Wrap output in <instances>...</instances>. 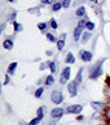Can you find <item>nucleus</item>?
Instances as JSON below:
<instances>
[{"label":"nucleus","instance_id":"obj_1","mask_svg":"<svg viewBox=\"0 0 110 125\" xmlns=\"http://www.w3.org/2000/svg\"><path fill=\"white\" fill-rule=\"evenodd\" d=\"M106 61V59H100L99 61L96 62V64H93L91 68H89V74H88V77H89V80H97L100 76H102V73H104V70H102V64Z\"/></svg>","mask_w":110,"mask_h":125},{"label":"nucleus","instance_id":"obj_2","mask_svg":"<svg viewBox=\"0 0 110 125\" xmlns=\"http://www.w3.org/2000/svg\"><path fill=\"white\" fill-rule=\"evenodd\" d=\"M51 100L54 104H61L64 102V94H62V91H60V90H52V93H51Z\"/></svg>","mask_w":110,"mask_h":125},{"label":"nucleus","instance_id":"obj_3","mask_svg":"<svg viewBox=\"0 0 110 125\" xmlns=\"http://www.w3.org/2000/svg\"><path fill=\"white\" fill-rule=\"evenodd\" d=\"M70 77H71V69H70V66H65L61 72V76H60V83L61 85L68 83Z\"/></svg>","mask_w":110,"mask_h":125},{"label":"nucleus","instance_id":"obj_4","mask_svg":"<svg viewBox=\"0 0 110 125\" xmlns=\"http://www.w3.org/2000/svg\"><path fill=\"white\" fill-rule=\"evenodd\" d=\"M66 109L61 108V107H54L51 109V119H54V120H60L62 119V116L65 115Z\"/></svg>","mask_w":110,"mask_h":125},{"label":"nucleus","instance_id":"obj_5","mask_svg":"<svg viewBox=\"0 0 110 125\" xmlns=\"http://www.w3.org/2000/svg\"><path fill=\"white\" fill-rule=\"evenodd\" d=\"M66 113L69 115H80V112L83 111V105L82 104H71L69 107H66Z\"/></svg>","mask_w":110,"mask_h":125},{"label":"nucleus","instance_id":"obj_6","mask_svg":"<svg viewBox=\"0 0 110 125\" xmlns=\"http://www.w3.org/2000/svg\"><path fill=\"white\" fill-rule=\"evenodd\" d=\"M78 89H79V83H78L75 80L68 83V91H69L71 98H75L78 95Z\"/></svg>","mask_w":110,"mask_h":125},{"label":"nucleus","instance_id":"obj_7","mask_svg":"<svg viewBox=\"0 0 110 125\" xmlns=\"http://www.w3.org/2000/svg\"><path fill=\"white\" fill-rule=\"evenodd\" d=\"M79 56L82 59V61L89 62L93 59V53L91 52V51H87V50H80L79 51Z\"/></svg>","mask_w":110,"mask_h":125},{"label":"nucleus","instance_id":"obj_8","mask_svg":"<svg viewBox=\"0 0 110 125\" xmlns=\"http://www.w3.org/2000/svg\"><path fill=\"white\" fill-rule=\"evenodd\" d=\"M91 107L95 109V111L100 112V111H104L105 109V103L104 102H99V100H92L91 102Z\"/></svg>","mask_w":110,"mask_h":125},{"label":"nucleus","instance_id":"obj_9","mask_svg":"<svg viewBox=\"0 0 110 125\" xmlns=\"http://www.w3.org/2000/svg\"><path fill=\"white\" fill-rule=\"evenodd\" d=\"M83 27L82 26H76L75 29H74V41L75 42H78L79 39L82 38V35H83Z\"/></svg>","mask_w":110,"mask_h":125},{"label":"nucleus","instance_id":"obj_10","mask_svg":"<svg viewBox=\"0 0 110 125\" xmlns=\"http://www.w3.org/2000/svg\"><path fill=\"white\" fill-rule=\"evenodd\" d=\"M17 66H18V64L17 62H10L9 65H8V69H7V73L8 74H10V76H13L14 74V72H16V69H17Z\"/></svg>","mask_w":110,"mask_h":125},{"label":"nucleus","instance_id":"obj_11","mask_svg":"<svg viewBox=\"0 0 110 125\" xmlns=\"http://www.w3.org/2000/svg\"><path fill=\"white\" fill-rule=\"evenodd\" d=\"M3 47H4L5 50H8V51H10V50H13L14 43H13V41H12V39H5V41L3 42Z\"/></svg>","mask_w":110,"mask_h":125},{"label":"nucleus","instance_id":"obj_12","mask_svg":"<svg viewBox=\"0 0 110 125\" xmlns=\"http://www.w3.org/2000/svg\"><path fill=\"white\" fill-rule=\"evenodd\" d=\"M65 62L69 64V65L75 62V56H74L73 52H68V55H66V57H65Z\"/></svg>","mask_w":110,"mask_h":125},{"label":"nucleus","instance_id":"obj_13","mask_svg":"<svg viewBox=\"0 0 110 125\" xmlns=\"http://www.w3.org/2000/svg\"><path fill=\"white\" fill-rule=\"evenodd\" d=\"M44 82H45V86H52V85L54 83V76H53L52 73H51V74H48V76L45 77Z\"/></svg>","mask_w":110,"mask_h":125},{"label":"nucleus","instance_id":"obj_14","mask_svg":"<svg viewBox=\"0 0 110 125\" xmlns=\"http://www.w3.org/2000/svg\"><path fill=\"white\" fill-rule=\"evenodd\" d=\"M75 81L79 85L83 83V68H79V70H78V73H76V77H75Z\"/></svg>","mask_w":110,"mask_h":125},{"label":"nucleus","instance_id":"obj_15","mask_svg":"<svg viewBox=\"0 0 110 125\" xmlns=\"http://www.w3.org/2000/svg\"><path fill=\"white\" fill-rule=\"evenodd\" d=\"M92 37V34H91V31H84L83 35H82V43H87L89 41V38Z\"/></svg>","mask_w":110,"mask_h":125},{"label":"nucleus","instance_id":"obj_16","mask_svg":"<svg viewBox=\"0 0 110 125\" xmlns=\"http://www.w3.org/2000/svg\"><path fill=\"white\" fill-rule=\"evenodd\" d=\"M47 62H48V66H49V70H51V73H52V74H54V73H56V70H57L56 61H51V60H48Z\"/></svg>","mask_w":110,"mask_h":125},{"label":"nucleus","instance_id":"obj_17","mask_svg":"<svg viewBox=\"0 0 110 125\" xmlns=\"http://www.w3.org/2000/svg\"><path fill=\"white\" fill-rule=\"evenodd\" d=\"M61 8H64V5H62L61 1H54V3L52 4V10H53V12H58Z\"/></svg>","mask_w":110,"mask_h":125},{"label":"nucleus","instance_id":"obj_18","mask_svg":"<svg viewBox=\"0 0 110 125\" xmlns=\"http://www.w3.org/2000/svg\"><path fill=\"white\" fill-rule=\"evenodd\" d=\"M64 48H65V39H58L57 41V50L60 51V52H62L64 51Z\"/></svg>","mask_w":110,"mask_h":125},{"label":"nucleus","instance_id":"obj_19","mask_svg":"<svg viewBox=\"0 0 110 125\" xmlns=\"http://www.w3.org/2000/svg\"><path fill=\"white\" fill-rule=\"evenodd\" d=\"M43 94H44V87H38L35 94H34V96L36 98V99H40V98L43 96Z\"/></svg>","mask_w":110,"mask_h":125},{"label":"nucleus","instance_id":"obj_20","mask_svg":"<svg viewBox=\"0 0 110 125\" xmlns=\"http://www.w3.org/2000/svg\"><path fill=\"white\" fill-rule=\"evenodd\" d=\"M75 14L78 16V17H84V16H85V8L84 7H79L75 10Z\"/></svg>","mask_w":110,"mask_h":125},{"label":"nucleus","instance_id":"obj_21","mask_svg":"<svg viewBox=\"0 0 110 125\" xmlns=\"http://www.w3.org/2000/svg\"><path fill=\"white\" fill-rule=\"evenodd\" d=\"M44 111H45V107H44V105H43V107H39V108L36 109V116L40 117L42 120L44 119Z\"/></svg>","mask_w":110,"mask_h":125},{"label":"nucleus","instance_id":"obj_22","mask_svg":"<svg viewBox=\"0 0 110 125\" xmlns=\"http://www.w3.org/2000/svg\"><path fill=\"white\" fill-rule=\"evenodd\" d=\"M13 25H14V31L16 33H19V31L23 30V26L19 22H17V21H13Z\"/></svg>","mask_w":110,"mask_h":125},{"label":"nucleus","instance_id":"obj_23","mask_svg":"<svg viewBox=\"0 0 110 125\" xmlns=\"http://www.w3.org/2000/svg\"><path fill=\"white\" fill-rule=\"evenodd\" d=\"M47 27H48V25H47L45 22H39L38 23V29L42 31V33H45L47 31Z\"/></svg>","mask_w":110,"mask_h":125},{"label":"nucleus","instance_id":"obj_24","mask_svg":"<svg viewBox=\"0 0 110 125\" xmlns=\"http://www.w3.org/2000/svg\"><path fill=\"white\" fill-rule=\"evenodd\" d=\"M95 27H96V25H95V22H92V21H88L87 23H85V29H87L88 31H93Z\"/></svg>","mask_w":110,"mask_h":125},{"label":"nucleus","instance_id":"obj_25","mask_svg":"<svg viewBox=\"0 0 110 125\" xmlns=\"http://www.w3.org/2000/svg\"><path fill=\"white\" fill-rule=\"evenodd\" d=\"M47 39H48V42H51V43H57V41H58V39L51 33H47Z\"/></svg>","mask_w":110,"mask_h":125},{"label":"nucleus","instance_id":"obj_26","mask_svg":"<svg viewBox=\"0 0 110 125\" xmlns=\"http://www.w3.org/2000/svg\"><path fill=\"white\" fill-rule=\"evenodd\" d=\"M40 121H42V119L36 116V117H34V119H31L29 121V125H39V124H40Z\"/></svg>","mask_w":110,"mask_h":125},{"label":"nucleus","instance_id":"obj_27","mask_svg":"<svg viewBox=\"0 0 110 125\" xmlns=\"http://www.w3.org/2000/svg\"><path fill=\"white\" fill-rule=\"evenodd\" d=\"M29 13H33V14H35V16H40V8H39V7L30 8V9H29Z\"/></svg>","mask_w":110,"mask_h":125},{"label":"nucleus","instance_id":"obj_28","mask_svg":"<svg viewBox=\"0 0 110 125\" xmlns=\"http://www.w3.org/2000/svg\"><path fill=\"white\" fill-rule=\"evenodd\" d=\"M49 26L52 27V29H54V30H56L57 27H58V25H57V22H56V20H54V18H52V20H51V22H49Z\"/></svg>","mask_w":110,"mask_h":125},{"label":"nucleus","instance_id":"obj_29","mask_svg":"<svg viewBox=\"0 0 110 125\" xmlns=\"http://www.w3.org/2000/svg\"><path fill=\"white\" fill-rule=\"evenodd\" d=\"M40 3L43 4V5H52V4L54 3V0H40Z\"/></svg>","mask_w":110,"mask_h":125},{"label":"nucleus","instance_id":"obj_30","mask_svg":"<svg viewBox=\"0 0 110 125\" xmlns=\"http://www.w3.org/2000/svg\"><path fill=\"white\" fill-rule=\"evenodd\" d=\"M47 68H49V66H48V62H42V64L40 65H39V69H40V70H45Z\"/></svg>","mask_w":110,"mask_h":125},{"label":"nucleus","instance_id":"obj_31","mask_svg":"<svg viewBox=\"0 0 110 125\" xmlns=\"http://www.w3.org/2000/svg\"><path fill=\"white\" fill-rule=\"evenodd\" d=\"M62 5H64V8H69L70 7V3H71V0H62Z\"/></svg>","mask_w":110,"mask_h":125},{"label":"nucleus","instance_id":"obj_32","mask_svg":"<svg viewBox=\"0 0 110 125\" xmlns=\"http://www.w3.org/2000/svg\"><path fill=\"white\" fill-rule=\"evenodd\" d=\"M16 16H17V12H16V10H13V12H12V14H9V20H10V21H16Z\"/></svg>","mask_w":110,"mask_h":125},{"label":"nucleus","instance_id":"obj_33","mask_svg":"<svg viewBox=\"0 0 110 125\" xmlns=\"http://www.w3.org/2000/svg\"><path fill=\"white\" fill-rule=\"evenodd\" d=\"M10 82V74H8L7 73V76H5V80H4V85H8Z\"/></svg>","mask_w":110,"mask_h":125},{"label":"nucleus","instance_id":"obj_34","mask_svg":"<svg viewBox=\"0 0 110 125\" xmlns=\"http://www.w3.org/2000/svg\"><path fill=\"white\" fill-rule=\"evenodd\" d=\"M45 55H47V56H49V57L53 56V51H52V50H47V51H45Z\"/></svg>","mask_w":110,"mask_h":125},{"label":"nucleus","instance_id":"obj_35","mask_svg":"<svg viewBox=\"0 0 110 125\" xmlns=\"http://www.w3.org/2000/svg\"><path fill=\"white\" fill-rule=\"evenodd\" d=\"M57 121H58V120H54V119H52V120H51V123H49L48 125H57Z\"/></svg>","mask_w":110,"mask_h":125},{"label":"nucleus","instance_id":"obj_36","mask_svg":"<svg viewBox=\"0 0 110 125\" xmlns=\"http://www.w3.org/2000/svg\"><path fill=\"white\" fill-rule=\"evenodd\" d=\"M83 120H84V116H82V115L76 116V121H83Z\"/></svg>","mask_w":110,"mask_h":125},{"label":"nucleus","instance_id":"obj_37","mask_svg":"<svg viewBox=\"0 0 110 125\" xmlns=\"http://www.w3.org/2000/svg\"><path fill=\"white\" fill-rule=\"evenodd\" d=\"M18 125H29V123H25L23 120H21V121H19V124H18Z\"/></svg>","mask_w":110,"mask_h":125},{"label":"nucleus","instance_id":"obj_38","mask_svg":"<svg viewBox=\"0 0 110 125\" xmlns=\"http://www.w3.org/2000/svg\"><path fill=\"white\" fill-rule=\"evenodd\" d=\"M106 83H108V86H110V77H108V80H106Z\"/></svg>","mask_w":110,"mask_h":125},{"label":"nucleus","instance_id":"obj_39","mask_svg":"<svg viewBox=\"0 0 110 125\" xmlns=\"http://www.w3.org/2000/svg\"><path fill=\"white\" fill-rule=\"evenodd\" d=\"M89 1H91V3H96L97 0H89Z\"/></svg>","mask_w":110,"mask_h":125},{"label":"nucleus","instance_id":"obj_40","mask_svg":"<svg viewBox=\"0 0 110 125\" xmlns=\"http://www.w3.org/2000/svg\"><path fill=\"white\" fill-rule=\"evenodd\" d=\"M8 1H9V3H14L16 0H8Z\"/></svg>","mask_w":110,"mask_h":125},{"label":"nucleus","instance_id":"obj_41","mask_svg":"<svg viewBox=\"0 0 110 125\" xmlns=\"http://www.w3.org/2000/svg\"><path fill=\"white\" fill-rule=\"evenodd\" d=\"M102 125H110V124H102Z\"/></svg>","mask_w":110,"mask_h":125}]
</instances>
